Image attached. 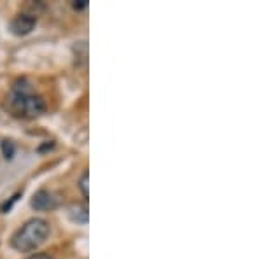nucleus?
I'll return each mask as SVG.
<instances>
[{
	"mask_svg": "<svg viewBox=\"0 0 263 259\" xmlns=\"http://www.w3.org/2000/svg\"><path fill=\"white\" fill-rule=\"evenodd\" d=\"M6 107L14 117L20 119H35L46 112V104L41 95L32 91L27 79H18L6 96Z\"/></svg>",
	"mask_w": 263,
	"mask_h": 259,
	"instance_id": "obj_1",
	"label": "nucleus"
},
{
	"mask_svg": "<svg viewBox=\"0 0 263 259\" xmlns=\"http://www.w3.org/2000/svg\"><path fill=\"white\" fill-rule=\"evenodd\" d=\"M49 236V223L41 217H32L12 235L11 245L21 254L33 252Z\"/></svg>",
	"mask_w": 263,
	"mask_h": 259,
	"instance_id": "obj_2",
	"label": "nucleus"
},
{
	"mask_svg": "<svg viewBox=\"0 0 263 259\" xmlns=\"http://www.w3.org/2000/svg\"><path fill=\"white\" fill-rule=\"evenodd\" d=\"M30 207L37 212H48L54 210L58 207V200L51 191L48 189H39L37 193H33L30 200Z\"/></svg>",
	"mask_w": 263,
	"mask_h": 259,
	"instance_id": "obj_3",
	"label": "nucleus"
},
{
	"mask_svg": "<svg viewBox=\"0 0 263 259\" xmlns=\"http://www.w3.org/2000/svg\"><path fill=\"white\" fill-rule=\"evenodd\" d=\"M37 25V18L33 14H18L11 19L9 23V30L18 37H25L28 33H32V30Z\"/></svg>",
	"mask_w": 263,
	"mask_h": 259,
	"instance_id": "obj_4",
	"label": "nucleus"
},
{
	"mask_svg": "<svg viewBox=\"0 0 263 259\" xmlns=\"http://www.w3.org/2000/svg\"><path fill=\"white\" fill-rule=\"evenodd\" d=\"M69 217L70 221L78 224H86L88 223V207L86 205H72L69 209Z\"/></svg>",
	"mask_w": 263,
	"mask_h": 259,
	"instance_id": "obj_5",
	"label": "nucleus"
},
{
	"mask_svg": "<svg viewBox=\"0 0 263 259\" xmlns=\"http://www.w3.org/2000/svg\"><path fill=\"white\" fill-rule=\"evenodd\" d=\"M78 188H79V191H81L84 202H88V200H90V172H88V170H84L83 172L81 179H79V182H78Z\"/></svg>",
	"mask_w": 263,
	"mask_h": 259,
	"instance_id": "obj_6",
	"label": "nucleus"
},
{
	"mask_svg": "<svg viewBox=\"0 0 263 259\" xmlns=\"http://www.w3.org/2000/svg\"><path fill=\"white\" fill-rule=\"evenodd\" d=\"M2 151H4V158H6V160H11L12 156H14V144H12L11 140H4Z\"/></svg>",
	"mask_w": 263,
	"mask_h": 259,
	"instance_id": "obj_7",
	"label": "nucleus"
},
{
	"mask_svg": "<svg viewBox=\"0 0 263 259\" xmlns=\"http://www.w3.org/2000/svg\"><path fill=\"white\" fill-rule=\"evenodd\" d=\"M25 259H53L49 256V254L46 252H35V254H30V256H27Z\"/></svg>",
	"mask_w": 263,
	"mask_h": 259,
	"instance_id": "obj_8",
	"label": "nucleus"
},
{
	"mask_svg": "<svg viewBox=\"0 0 263 259\" xmlns=\"http://www.w3.org/2000/svg\"><path fill=\"white\" fill-rule=\"evenodd\" d=\"M88 6V2H86V0H79V2H74V9H84V7H86Z\"/></svg>",
	"mask_w": 263,
	"mask_h": 259,
	"instance_id": "obj_9",
	"label": "nucleus"
}]
</instances>
